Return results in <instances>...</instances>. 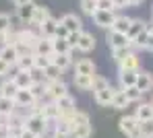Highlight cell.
Segmentation results:
<instances>
[{"label": "cell", "mask_w": 153, "mask_h": 138, "mask_svg": "<svg viewBox=\"0 0 153 138\" xmlns=\"http://www.w3.org/2000/svg\"><path fill=\"white\" fill-rule=\"evenodd\" d=\"M50 124L52 122H48L39 111H37V113H27V117H25V128L29 132H33L35 136H44V134L48 132Z\"/></svg>", "instance_id": "1"}, {"label": "cell", "mask_w": 153, "mask_h": 138, "mask_svg": "<svg viewBox=\"0 0 153 138\" xmlns=\"http://www.w3.org/2000/svg\"><path fill=\"white\" fill-rule=\"evenodd\" d=\"M118 128L126 138H143L141 136V122L134 115H122L118 120Z\"/></svg>", "instance_id": "2"}, {"label": "cell", "mask_w": 153, "mask_h": 138, "mask_svg": "<svg viewBox=\"0 0 153 138\" xmlns=\"http://www.w3.org/2000/svg\"><path fill=\"white\" fill-rule=\"evenodd\" d=\"M64 95H68V84L64 83L62 79H58V81H48V83H46V97H48L50 101H58V99L64 97Z\"/></svg>", "instance_id": "3"}, {"label": "cell", "mask_w": 153, "mask_h": 138, "mask_svg": "<svg viewBox=\"0 0 153 138\" xmlns=\"http://www.w3.org/2000/svg\"><path fill=\"white\" fill-rule=\"evenodd\" d=\"M93 23L102 29H112L114 21H116V12L114 10H95L93 12Z\"/></svg>", "instance_id": "4"}, {"label": "cell", "mask_w": 153, "mask_h": 138, "mask_svg": "<svg viewBox=\"0 0 153 138\" xmlns=\"http://www.w3.org/2000/svg\"><path fill=\"white\" fill-rule=\"evenodd\" d=\"M13 101H15L17 109H27V107H31V105H35V103H37V99L33 97V93H31L29 89H19Z\"/></svg>", "instance_id": "5"}, {"label": "cell", "mask_w": 153, "mask_h": 138, "mask_svg": "<svg viewBox=\"0 0 153 138\" xmlns=\"http://www.w3.org/2000/svg\"><path fill=\"white\" fill-rule=\"evenodd\" d=\"M114 95H116V89L110 84V87H105V89H102V91H95V93H93V99H95V103L102 105V107H112Z\"/></svg>", "instance_id": "6"}, {"label": "cell", "mask_w": 153, "mask_h": 138, "mask_svg": "<svg viewBox=\"0 0 153 138\" xmlns=\"http://www.w3.org/2000/svg\"><path fill=\"white\" fill-rule=\"evenodd\" d=\"M105 41H108V46H110V50H116V48H130V41H128V37L124 33H116V31H108V35H105Z\"/></svg>", "instance_id": "7"}, {"label": "cell", "mask_w": 153, "mask_h": 138, "mask_svg": "<svg viewBox=\"0 0 153 138\" xmlns=\"http://www.w3.org/2000/svg\"><path fill=\"white\" fill-rule=\"evenodd\" d=\"M50 17H52V15H50V8H48V6H39V4H37V6H35V12H33V19H31V23H29V25L39 31V27H42Z\"/></svg>", "instance_id": "8"}, {"label": "cell", "mask_w": 153, "mask_h": 138, "mask_svg": "<svg viewBox=\"0 0 153 138\" xmlns=\"http://www.w3.org/2000/svg\"><path fill=\"white\" fill-rule=\"evenodd\" d=\"M60 23L68 29V33H81V31H83V21H81V17H76L73 12L64 15V17L60 19Z\"/></svg>", "instance_id": "9"}, {"label": "cell", "mask_w": 153, "mask_h": 138, "mask_svg": "<svg viewBox=\"0 0 153 138\" xmlns=\"http://www.w3.org/2000/svg\"><path fill=\"white\" fill-rule=\"evenodd\" d=\"M137 89L145 95L153 89V74L149 70H139V76H137Z\"/></svg>", "instance_id": "10"}, {"label": "cell", "mask_w": 153, "mask_h": 138, "mask_svg": "<svg viewBox=\"0 0 153 138\" xmlns=\"http://www.w3.org/2000/svg\"><path fill=\"white\" fill-rule=\"evenodd\" d=\"M137 76H139V70H120V74H118L120 89H130V87H137Z\"/></svg>", "instance_id": "11"}, {"label": "cell", "mask_w": 153, "mask_h": 138, "mask_svg": "<svg viewBox=\"0 0 153 138\" xmlns=\"http://www.w3.org/2000/svg\"><path fill=\"white\" fill-rule=\"evenodd\" d=\"M10 79H13V83L17 84V89H31V84H33L31 72H25V70H15V74Z\"/></svg>", "instance_id": "12"}, {"label": "cell", "mask_w": 153, "mask_h": 138, "mask_svg": "<svg viewBox=\"0 0 153 138\" xmlns=\"http://www.w3.org/2000/svg\"><path fill=\"white\" fill-rule=\"evenodd\" d=\"M0 58H2L6 64H10V66L15 68V64H17V60L21 58V54H19V50H17V46H2V48H0Z\"/></svg>", "instance_id": "13"}, {"label": "cell", "mask_w": 153, "mask_h": 138, "mask_svg": "<svg viewBox=\"0 0 153 138\" xmlns=\"http://www.w3.org/2000/svg\"><path fill=\"white\" fill-rule=\"evenodd\" d=\"M75 74H87V76H95V64L89 58H81L75 64Z\"/></svg>", "instance_id": "14"}, {"label": "cell", "mask_w": 153, "mask_h": 138, "mask_svg": "<svg viewBox=\"0 0 153 138\" xmlns=\"http://www.w3.org/2000/svg\"><path fill=\"white\" fill-rule=\"evenodd\" d=\"M39 113L48 120V122H56L60 117V109L56 105V101H48V103H42L39 105Z\"/></svg>", "instance_id": "15"}, {"label": "cell", "mask_w": 153, "mask_h": 138, "mask_svg": "<svg viewBox=\"0 0 153 138\" xmlns=\"http://www.w3.org/2000/svg\"><path fill=\"white\" fill-rule=\"evenodd\" d=\"M76 50L79 52H83V54H89V52H93L95 50V37L91 35V33H81V37H79V43H76Z\"/></svg>", "instance_id": "16"}, {"label": "cell", "mask_w": 153, "mask_h": 138, "mask_svg": "<svg viewBox=\"0 0 153 138\" xmlns=\"http://www.w3.org/2000/svg\"><path fill=\"white\" fill-rule=\"evenodd\" d=\"M33 54L35 56H54V50H52V39L48 37H39L33 46Z\"/></svg>", "instance_id": "17"}, {"label": "cell", "mask_w": 153, "mask_h": 138, "mask_svg": "<svg viewBox=\"0 0 153 138\" xmlns=\"http://www.w3.org/2000/svg\"><path fill=\"white\" fill-rule=\"evenodd\" d=\"M139 122H149L153 120V103H139L134 107V113H132Z\"/></svg>", "instance_id": "18"}, {"label": "cell", "mask_w": 153, "mask_h": 138, "mask_svg": "<svg viewBox=\"0 0 153 138\" xmlns=\"http://www.w3.org/2000/svg\"><path fill=\"white\" fill-rule=\"evenodd\" d=\"M56 105H58V109H60V115H66V113H73L76 109V103H75V97L68 93V95H64V97H60L58 101H56Z\"/></svg>", "instance_id": "19"}, {"label": "cell", "mask_w": 153, "mask_h": 138, "mask_svg": "<svg viewBox=\"0 0 153 138\" xmlns=\"http://www.w3.org/2000/svg\"><path fill=\"white\" fill-rule=\"evenodd\" d=\"M118 70H139V56L134 54V52H128L118 62Z\"/></svg>", "instance_id": "20"}, {"label": "cell", "mask_w": 153, "mask_h": 138, "mask_svg": "<svg viewBox=\"0 0 153 138\" xmlns=\"http://www.w3.org/2000/svg\"><path fill=\"white\" fill-rule=\"evenodd\" d=\"M35 2H29V4H23V6H19L17 8V17H19V21L21 23H31V19H33V12H35Z\"/></svg>", "instance_id": "21"}, {"label": "cell", "mask_w": 153, "mask_h": 138, "mask_svg": "<svg viewBox=\"0 0 153 138\" xmlns=\"http://www.w3.org/2000/svg\"><path fill=\"white\" fill-rule=\"evenodd\" d=\"M58 23L60 21H56L54 17H50L42 27H39V37H48V39H54L56 37V29H58Z\"/></svg>", "instance_id": "22"}, {"label": "cell", "mask_w": 153, "mask_h": 138, "mask_svg": "<svg viewBox=\"0 0 153 138\" xmlns=\"http://www.w3.org/2000/svg\"><path fill=\"white\" fill-rule=\"evenodd\" d=\"M52 64L58 66V68L64 72L66 68L73 66V54H54L52 56Z\"/></svg>", "instance_id": "23"}, {"label": "cell", "mask_w": 153, "mask_h": 138, "mask_svg": "<svg viewBox=\"0 0 153 138\" xmlns=\"http://www.w3.org/2000/svg\"><path fill=\"white\" fill-rule=\"evenodd\" d=\"M17 84L13 83V79H6V81H2L0 83V97H6V99H15V95H17Z\"/></svg>", "instance_id": "24"}, {"label": "cell", "mask_w": 153, "mask_h": 138, "mask_svg": "<svg viewBox=\"0 0 153 138\" xmlns=\"http://www.w3.org/2000/svg\"><path fill=\"white\" fill-rule=\"evenodd\" d=\"M15 68L17 70H25V72H29L31 68H35V54H23L17 60Z\"/></svg>", "instance_id": "25"}, {"label": "cell", "mask_w": 153, "mask_h": 138, "mask_svg": "<svg viewBox=\"0 0 153 138\" xmlns=\"http://www.w3.org/2000/svg\"><path fill=\"white\" fill-rule=\"evenodd\" d=\"M130 17L126 15H116V21H114V25H112V31H116V33H128V27H130Z\"/></svg>", "instance_id": "26"}, {"label": "cell", "mask_w": 153, "mask_h": 138, "mask_svg": "<svg viewBox=\"0 0 153 138\" xmlns=\"http://www.w3.org/2000/svg\"><path fill=\"white\" fill-rule=\"evenodd\" d=\"M85 124H91V122H89V113H87V111L75 109L73 113H71V126H73V130L79 128V126H85Z\"/></svg>", "instance_id": "27"}, {"label": "cell", "mask_w": 153, "mask_h": 138, "mask_svg": "<svg viewBox=\"0 0 153 138\" xmlns=\"http://www.w3.org/2000/svg\"><path fill=\"white\" fill-rule=\"evenodd\" d=\"M73 83L79 91H91L93 87V76H87V74H75L73 76Z\"/></svg>", "instance_id": "28"}, {"label": "cell", "mask_w": 153, "mask_h": 138, "mask_svg": "<svg viewBox=\"0 0 153 138\" xmlns=\"http://www.w3.org/2000/svg\"><path fill=\"white\" fill-rule=\"evenodd\" d=\"M145 25H147V23H145L143 19H132V21H130V27H128V33H126L128 41H132L139 33H143V31H145Z\"/></svg>", "instance_id": "29"}, {"label": "cell", "mask_w": 153, "mask_h": 138, "mask_svg": "<svg viewBox=\"0 0 153 138\" xmlns=\"http://www.w3.org/2000/svg\"><path fill=\"white\" fill-rule=\"evenodd\" d=\"M128 105H130V101L126 99L124 91H122V89H116V95H114V99H112V107H114V109H126Z\"/></svg>", "instance_id": "30"}, {"label": "cell", "mask_w": 153, "mask_h": 138, "mask_svg": "<svg viewBox=\"0 0 153 138\" xmlns=\"http://www.w3.org/2000/svg\"><path fill=\"white\" fill-rule=\"evenodd\" d=\"M52 50H54V54H71L73 52L71 46H68V41L62 39V37H54L52 39Z\"/></svg>", "instance_id": "31"}, {"label": "cell", "mask_w": 153, "mask_h": 138, "mask_svg": "<svg viewBox=\"0 0 153 138\" xmlns=\"http://www.w3.org/2000/svg\"><path fill=\"white\" fill-rule=\"evenodd\" d=\"M2 46H17V31L8 29V31L0 33V48Z\"/></svg>", "instance_id": "32"}, {"label": "cell", "mask_w": 153, "mask_h": 138, "mask_svg": "<svg viewBox=\"0 0 153 138\" xmlns=\"http://www.w3.org/2000/svg\"><path fill=\"white\" fill-rule=\"evenodd\" d=\"M15 109H17V105H15V101H13V99L0 97V115H10Z\"/></svg>", "instance_id": "33"}, {"label": "cell", "mask_w": 153, "mask_h": 138, "mask_svg": "<svg viewBox=\"0 0 153 138\" xmlns=\"http://www.w3.org/2000/svg\"><path fill=\"white\" fill-rule=\"evenodd\" d=\"M44 76H46V83H48V81H58V79H62V70H60L58 66L50 64V66L44 70Z\"/></svg>", "instance_id": "34"}, {"label": "cell", "mask_w": 153, "mask_h": 138, "mask_svg": "<svg viewBox=\"0 0 153 138\" xmlns=\"http://www.w3.org/2000/svg\"><path fill=\"white\" fill-rule=\"evenodd\" d=\"M124 91V95H126V99L130 103H139L141 99H143V93L137 89V87H130V89H122Z\"/></svg>", "instance_id": "35"}, {"label": "cell", "mask_w": 153, "mask_h": 138, "mask_svg": "<svg viewBox=\"0 0 153 138\" xmlns=\"http://www.w3.org/2000/svg\"><path fill=\"white\" fill-rule=\"evenodd\" d=\"M81 10L89 17H93V12L97 10V0H81Z\"/></svg>", "instance_id": "36"}, {"label": "cell", "mask_w": 153, "mask_h": 138, "mask_svg": "<svg viewBox=\"0 0 153 138\" xmlns=\"http://www.w3.org/2000/svg\"><path fill=\"white\" fill-rule=\"evenodd\" d=\"M29 91H31V93H33V97H35V99L39 101V99H42V97L46 95V83H33Z\"/></svg>", "instance_id": "37"}, {"label": "cell", "mask_w": 153, "mask_h": 138, "mask_svg": "<svg viewBox=\"0 0 153 138\" xmlns=\"http://www.w3.org/2000/svg\"><path fill=\"white\" fill-rule=\"evenodd\" d=\"M105 87H110V81L103 79V76H100V74H95V76H93V87H91V91L95 93V91H102Z\"/></svg>", "instance_id": "38"}, {"label": "cell", "mask_w": 153, "mask_h": 138, "mask_svg": "<svg viewBox=\"0 0 153 138\" xmlns=\"http://www.w3.org/2000/svg\"><path fill=\"white\" fill-rule=\"evenodd\" d=\"M50 64H52V56H35V68L46 70Z\"/></svg>", "instance_id": "39"}, {"label": "cell", "mask_w": 153, "mask_h": 138, "mask_svg": "<svg viewBox=\"0 0 153 138\" xmlns=\"http://www.w3.org/2000/svg\"><path fill=\"white\" fill-rule=\"evenodd\" d=\"M141 136L143 138L153 136V120H149V122H141Z\"/></svg>", "instance_id": "40"}, {"label": "cell", "mask_w": 153, "mask_h": 138, "mask_svg": "<svg viewBox=\"0 0 153 138\" xmlns=\"http://www.w3.org/2000/svg\"><path fill=\"white\" fill-rule=\"evenodd\" d=\"M128 52H132V50H130V48H116V50H112V58H114V62L118 64V62H120Z\"/></svg>", "instance_id": "41"}, {"label": "cell", "mask_w": 153, "mask_h": 138, "mask_svg": "<svg viewBox=\"0 0 153 138\" xmlns=\"http://www.w3.org/2000/svg\"><path fill=\"white\" fill-rule=\"evenodd\" d=\"M8 29H10V17L6 12H0V33L8 31Z\"/></svg>", "instance_id": "42"}, {"label": "cell", "mask_w": 153, "mask_h": 138, "mask_svg": "<svg viewBox=\"0 0 153 138\" xmlns=\"http://www.w3.org/2000/svg\"><path fill=\"white\" fill-rule=\"evenodd\" d=\"M81 33H83V31H81ZM81 33H68L66 41H68L71 50H76V43H79V37H81Z\"/></svg>", "instance_id": "43"}, {"label": "cell", "mask_w": 153, "mask_h": 138, "mask_svg": "<svg viewBox=\"0 0 153 138\" xmlns=\"http://www.w3.org/2000/svg\"><path fill=\"white\" fill-rule=\"evenodd\" d=\"M10 64H6L2 58H0V79H4V76H8V72H10Z\"/></svg>", "instance_id": "44"}, {"label": "cell", "mask_w": 153, "mask_h": 138, "mask_svg": "<svg viewBox=\"0 0 153 138\" xmlns=\"http://www.w3.org/2000/svg\"><path fill=\"white\" fill-rule=\"evenodd\" d=\"M56 37H62V39H66V37H68V29L64 27L62 23H58V29H56Z\"/></svg>", "instance_id": "45"}, {"label": "cell", "mask_w": 153, "mask_h": 138, "mask_svg": "<svg viewBox=\"0 0 153 138\" xmlns=\"http://www.w3.org/2000/svg\"><path fill=\"white\" fill-rule=\"evenodd\" d=\"M112 4H114V10L116 12L122 10V8H126V0H112Z\"/></svg>", "instance_id": "46"}, {"label": "cell", "mask_w": 153, "mask_h": 138, "mask_svg": "<svg viewBox=\"0 0 153 138\" xmlns=\"http://www.w3.org/2000/svg\"><path fill=\"white\" fill-rule=\"evenodd\" d=\"M143 50H145V52H153V33H149V37H147V41H145Z\"/></svg>", "instance_id": "47"}, {"label": "cell", "mask_w": 153, "mask_h": 138, "mask_svg": "<svg viewBox=\"0 0 153 138\" xmlns=\"http://www.w3.org/2000/svg\"><path fill=\"white\" fill-rule=\"evenodd\" d=\"M0 138H10V130H8V126H0Z\"/></svg>", "instance_id": "48"}, {"label": "cell", "mask_w": 153, "mask_h": 138, "mask_svg": "<svg viewBox=\"0 0 153 138\" xmlns=\"http://www.w3.org/2000/svg\"><path fill=\"white\" fill-rule=\"evenodd\" d=\"M19 138H37V136H35L33 132H29L27 128H23V130H21V134H19Z\"/></svg>", "instance_id": "49"}, {"label": "cell", "mask_w": 153, "mask_h": 138, "mask_svg": "<svg viewBox=\"0 0 153 138\" xmlns=\"http://www.w3.org/2000/svg\"><path fill=\"white\" fill-rule=\"evenodd\" d=\"M29 2H33V0H13V4L19 8V6H23V4H29Z\"/></svg>", "instance_id": "50"}, {"label": "cell", "mask_w": 153, "mask_h": 138, "mask_svg": "<svg viewBox=\"0 0 153 138\" xmlns=\"http://www.w3.org/2000/svg\"><path fill=\"white\" fill-rule=\"evenodd\" d=\"M143 0H126V6H139Z\"/></svg>", "instance_id": "51"}, {"label": "cell", "mask_w": 153, "mask_h": 138, "mask_svg": "<svg viewBox=\"0 0 153 138\" xmlns=\"http://www.w3.org/2000/svg\"><path fill=\"white\" fill-rule=\"evenodd\" d=\"M149 25H151V27H153V17H151V23H149Z\"/></svg>", "instance_id": "52"}, {"label": "cell", "mask_w": 153, "mask_h": 138, "mask_svg": "<svg viewBox=\"0 0 153 138\" xmlns=\"http://www.w3.org/2000/svg\"><path fill=\"white\" fill-rule=\"evenodd\" d=\"M151 103H153V99H151Z\"/></svg>", "instance_id": "53"}, {"label": "cell", "mask_w": 153, "mask_h": 138, "mask_svg": "<svg viewBox=\"0 0 153 138\" xmlns=\"http://www.w3.org/2000/svg\"><path fill=\"white\" fill-rule=\"evenodd\" d=\"M37 138H42V136H37Z\"/></svg>", "instance_id": "54"}, {"label": "cell", "mask_w": 153, "mask_h": 138, "mask_svg": "<svg viewBox=\"0 0 153 138\" xmlns=\"http://www.w3.org/2000/svg\"><path fill=\"white\" fill-rule=\"evenodd\" d=\"M149 138H153V136H149Z\"/></svg>", "instance_id": "55"}]
</instances>
